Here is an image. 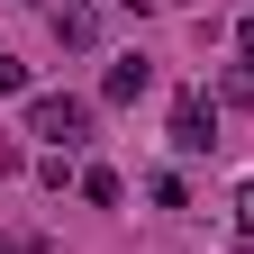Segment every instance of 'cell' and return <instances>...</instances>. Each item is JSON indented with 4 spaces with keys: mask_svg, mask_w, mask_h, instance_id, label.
<instances>
[{
    "mask_svg": "<svg viewBox=\"0 0 254 254\" xmlns=\"http://www.w3.org/2000/svg\"><path fill=\"white\" fill-rule=\"evenodd\" d=\"M27 136H46L55 154L91 145V100H73V91H37V100H27Z\"/></svg>",
    "mask_w": 254,
    "mask_h": 254,
    "instance_id": "cell-1",
    "label": "cell"
},
{
    "mask_svg": "<svg viewBox=\"0 0 254 254\" xmlns=\"http://www.w3.org/2000/svg\"><path fill=\"white\" fill-rule=\"evenodd\" d=\"M173 145L182 154H218V100L209 91H182L173 100Z\"/></svg>",
    "mask_w": 254,
    "mask_h": 254,
    "instance_id": "cell-2",
    "label": "cell"
},
{
    "mask_svg": "<svg viewBox=\"0 0 254 254\" xmlns=\"http://www.w3.org/2000/svg\"><path fill=\"white\" fill-rule=\"evenodd\" d=\"M46 27H55V46H91V37H100V9H91V0H55V9H46Z\"/></svg>",
    "mask_w": 254,
    "mask_h": 254,
    "instance_id": "cell-3",
    "label": "cell"
},
{
    "mask_svg": "<svg viewBox=\"0 0 254 254\" xmlns=\"http://www.w3.org/2000/svg\"><path fill=\"white\" fill-rule=\"evenodd\" d=\"M145 82H154V64H145V55H118V64H109V82H100V100L127 109V100H145Z\"/></svg>",
    "mask_w": 254,
    "mask_h": 254,
    "instance_id": "cell-4",
    "label": "cell"
},
{
    "mask_svg": "<svg viewBox=\"0 0 254 254\" xmlns=\"http://www.w3.org/2000/svg\"><path fill=\"white\" fill-rule=\"evenodd\" d=\"M82 200H91V209H118V200H127V182H118L109 164H91V173H82Z\"/></svg>",
    "mask_w": 254,
    "mask_h": 254,
    "instance_id": "cell-5",
    "label": "cell"
},
{
    "mask_svg": "<svg viewBox=\"0 0 254 254\" xmlns=\"http://www.w3.org/2000/svg\"><path fill=\"white\" fill-rule=\"evenodd\" d=\"M218 91H227V100H245V109H254V55H236V64H227V82H218Z\"/></svg>",
    "mask_w": 254,
    "mask_h": 254,
    "instance_id": "cell-6",
    "label": "cell"
},
{
    "mask_svg": "<svg viewBox=\"0 0 254 254\" xmlns=\"http://www.w3.org/2000/svg\"><path fill=\"white\" fill-rule=\"evenodd\" d=\"M227 218H236V236H254V182H236V200H227Z\"/></svg>",
    "mask_w": 254,
    "mask_h": 254,
    "instance_id": "cell-7",
    "label": "cell"
},
{
    "mask_svg": "<svg viewBox=\"0 0 254 254\" xmlns=\"http://www.w3.org/2000/svg\"><path fill=\"white\" fill-rule=\"evenodd\" d=\"M0 91H27V64H9V55H0Z\"/></svg>",
    "mask_w": 254,
    "mask_h": 254,
    "instance_id": "cell-8",
    "label": "cell"
},
{
    "mask_svg": "<svg viewBox=\"0 0 254 254\" xmlns=\"http://www.w3.org/2000/svg\"><path fill=\"white\" fill-rule=\"evenodd\" d=\"M236 55H254V18H245V27H236Z\"/></svg>",
    "mask_w": 254,
    "mask_h": 254,
    "instance_id": "cell-9",
    "label": "cell"
},
{
    "mask_svg": "<svg viewBox=\"0 0 254 254\" xmlns=\"http://www.w3.org/2000/svg\"><path fill=\"white\" fill-rule=\"evenodd\" d=\"M173 9H190V0H173Z\"/></svg>",
    "mask_w": 254,
    "mask_h": 254,
    "instance_id": "cell-10",
    "label": "cell"
},
{
    "mask_svg": "<svg viewBox=\"0 0 254 254\" xmlns=\"http://www.w3.org/2000/svg\"><path fill=\"white\" fill-rule=\"evenodd\" d=\"M127 9H136V0H127Z\"/></svg>",
    "mask_w": 254,
    "mask_h": 254,
    "instance_id": "cell-11",
    "label": "cell"
}]
</instances>
